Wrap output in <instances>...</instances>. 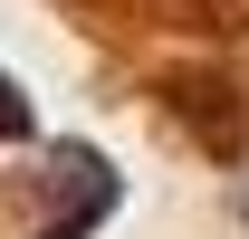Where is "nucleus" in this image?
<instances>
[{
  "label": "nucleus",
  "instance_id": "nucleus-1",
  "mask_svg": "<svg viewBox=\"0 0 249 239\" xmlns=\"http://www.w3.org/2000/svg\"><path fill=\"white\" fill-rule=\"evenodd\" d=\"M0 134H29V105H19V86L0 77Z\"/></svg>",
  "mask_w": 249,
  "mask_h": 239
}]
</instances>
